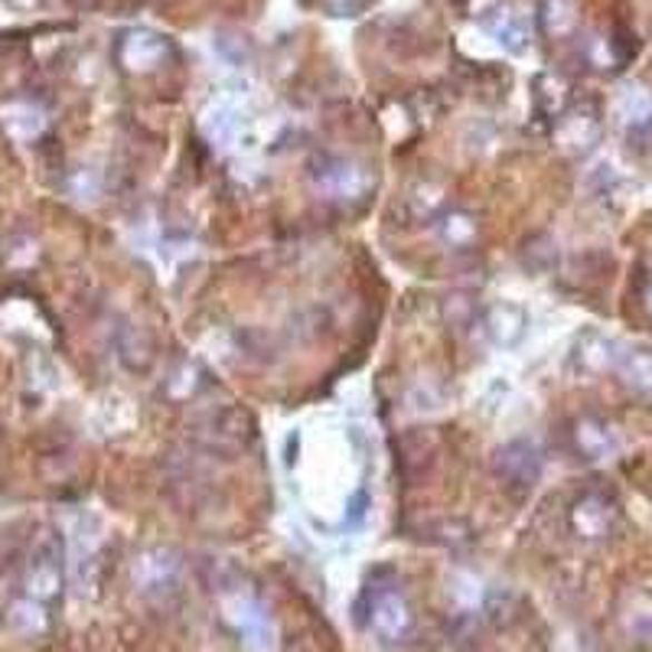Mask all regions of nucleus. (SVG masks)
<instances>
[{"instance_id":"obj_1","label":"nucleus","mask_w":652,"mask_h":652,"mask_svg":"<svg viewBox=\"0 0 652 652\" xmlns=\"http://www.w3.org/2000/svg\"><path fill=\"white\" fill-rule=\"evenodd\" d=\"M626 378L636 388H652V353H633L626 359Z\"/></svg>"},{"instance_id":"obj_2","label":"nucleus","mask_w":652,"mask_h":652,"mask_svg":"<svg viewBox=\"0 0 652 652\" xmlns=\"http://www.w3.org/2000/svg\"><path fill=\"white\" fill-rule=\"evenodd\" d=\"M581 444H584V451H587V454H594V457H601V454H606V451L613 447L610 434H606L604 427H597V424H584V431H581Z\"/></svg>"},{"instance_id":"obj_3","label":"nucleus","mask_w":652,"mask_h":652,"mask_svg":"<svg viewBox=\"0 0 652 652\" xmlns=\"http://www.w3.org/2000/svg\"><path fill=\"white\" fill-rule=\"evenodd\" d=\"M650 310H652V290H650Z\"/></svg>"}]
</instances>
